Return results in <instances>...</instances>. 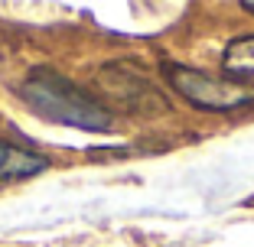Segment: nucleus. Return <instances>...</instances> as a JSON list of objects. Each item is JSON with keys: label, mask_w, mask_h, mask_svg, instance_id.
Segmentation results:
<instances>
[{"label": "nucleus", "mask_w": 254, "mask_h": 247, "mask_svg": "<svg viewBox=\"0 0 254 247\" xmlns=\"http://www.w3.org/2000/svg\"><path fill=\"white\" fill-rule=\"evenodd\" d=\"M241 10H248V13H254V0H245V3H241Z\"/></svg>", "instance_id": "423d86ee"}, {"label": "nucleus", "mask_w": 254, "mask_h": 247, "mask_svg": "<svg viewBox=\"0 0 254 247\" xmlns=\"http://www.w3.org/2000/svg\"><path fill=\"white\" fill-rule=\"evenodd\" d=\"M222 68L235 82H248L254 78V33L251 36H238L225 46L222 52Z\"/></svg>", "instance_id": "39448f33"}, {"label": "nucleus", "mask_w": 254, "mask_h": 247, "mask_svg": "<svg viewBox=\"0 0 254 247\" xmlns=\"http://www.w3.org/2000/svg\"><path fill=\"white\" fill-rule=\"evenodd\" d=\"M46 169H49V156L0 140V186H3V182L33 179V176H39V172H46Z\"/></svg>", "instance_id": "20e7f679"}, {"label": "nucleus", "mask_w": 254, "mask_h": 247, "mask_svg": "<svg viewBox=\"0 0 254 247\" xmlns=\"http://www.w3.org/2000/svg\"><path fill=\"white\" fill-rule=\"evenodd\" d=\"M20 101L36 117L62 127H75L85 134H108L114 127V117L91 91L75 85L56 68H33L20 85Z\"/></svg>", "instance_id": "f257e3e1"}, {"label": "nucleus", "mask_w": 254, "mask_h": 247, "mask_svg": "<svg viewBox=\"0 0 254 247\" xmlns=\"http://www.w3.org/2000/svg\"><path fill=\"white\" fill-rule=\"evenodd\" d=\"M163 75L170 82V88L199 111L228 114L254 104V88L245 82H235V78H215L192 65H166Z\"/></svg>", "instance_id": "f03ea898"}, {"label": "nucleus", "mask_w": 254, "mask_h": 247, "mask_svg": "<svg viewBox=\"0 0 254 247\" xmlns=\"http://www.w3.org/2000/svg\"><path fill=\"white\" fill-rule=\"evenodd\" d=\"M98 85H105V91L114 101H121L127 111H137V114L166 111V98L160 95L157 85L127 65H105L101 75H98Z\"/></svg>", "instance_id": "7ed1b4c3"}]
</instances>
